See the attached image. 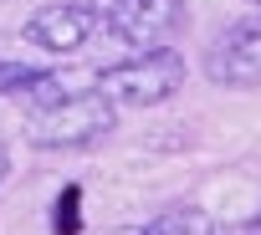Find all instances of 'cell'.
<instances>
[{
	"instance_id": "52a82bcc",
	"label": "cell",
	"mask_w": 261,
	"mask_h": 235,
	"mask_svg": "<svg viewBox=\"0 0 261 235\" xmlns=\"http://www.w3.org/2000/svg\"><path fill=\"white\" fill-rule=\"evenodd\" d=\"M51 230H57V235H77V230H82V189H77V184L62 189V199H57V210H51Z\"/></svg>"
},
{
	"instance_id": "ba28073f",
	"label": "cell",
	"mask_w": 261,
	"mask_h": 235,
	"mask_svg": "<svg viewBox=\"0 0 261 235\" xmlns=\"http://www.w3.org/2000/svg\"><path fill=\"white\" fill-rule=\"evenodd\" d=\"M36 67H21V62H6V56H0V97H16V87L31 77Z\"/></svg>"
},
{
	"instance_id": "3957f363",
	"label": "cell",
	"mask_w": 261,
	"mask_h": 235,
	"mask_svg": "<svg viewBox=\"0 0 261 235\" xmlns=\"http://www.w3.org/2000/svg\"><path fill=\"white\" fill-rule=\"evenodd\" d=\"M205 72H210V82H220V87H261V21L230 26V31L210 46Z\"/></svg>"
},
{
	"instance_id": "8992f818",
	"label": "cell",
	"mask_w": 261,
	"mask_h": 235,
	"mask_svg": "<svg viewBox=\"0 0 261 235\" xmlns=\"http://www.w3.org/2000/svg\"><path fill=\"white\" fill-rule=\"evenodd\" d=\"M139 235H215V220L205 210H195V204H174L159 220H149Z\"/></svg>"
},
{
	"instance_id": "7a4b0ae2",
	"label": "cell",
	"mask_w": 261,
	"mask_h": 235,
	"mask_svg": "<svg viewBox=\"0 0 261 235\" xmlns=\"http://www.w3.org/2000/svg\"><path fill=\"white\" fill-rule=\"evenodd\" d=\"M97 87H102L113 102H134V107L169 102V97L185 87V56L169 51V46H149V51L134 56V62L102 67V72H97Z\"/></svg>"
},
{
	"instance_id": "277c9868",
	"label": "cell",
	"mask_w": 261,
	"mask_h": 235,
	"mask_svg": "<svg viewBox=\"0 0 261 235\" xmlns=\"http://www.w3.org/2000/svg\"><path fill=\"white\" fill-rule=\"evenodd\" d=\"M108 26L134 46H159L185 26V0H113Z\"/></svg>"
},
{
	"instance_id": "30bf717a",
	"label": "cell",
	"mask_w": 261,
	"mask_h": 235,
	"mask_svg": "<svg viewBox=\"0 0 261 235\" xmlns=\"http://www.w3.org/2000/svg\"><path fill=\"white\" fill-rule=\"evenodd\" d=\"M246 235H261V225H256V230H246Z\"/></svg>"
},
{
	"instance_id": "6da1fadb",
	"label": "cell",
	"mask_w": 261,
	"mask_h": 235,
	"mask_svg": "<svg viewBox=\"0 0 261 235\" xmlns=\"http://www.w3.org/2000/svg\"><path fill=\"white\" fill-rule=\"evenodd\" d=\"M113 128H118V107L102 87L97 92H62L57 102L26 112V138L36 149H82V143L108 138Z\"/></svg>"
},
{
	"instance_id": "9c48e42d",
	"label": "cell",
	"mask_w": 261,
	"mask_h": 235,
	"mask_svg": "<svg viewBox=\"0 0 261 235\" xmlns=\"http://www.w3.org/2000/svg\"><path fill=\"white\" fill-rule=\"evenodd\" d=\"M6 174H11V149L0 143V184H6Z\"/></svg>"
},
{
	"instance_id": "5b68a950",
	"label": "cell",
	"mask_w": 261,
	"mask_h": 235,
	"mask_svg": "<svg viewBox=\"0 0 261 235\" xmlns=\"http://www.w3.org/2000/svg\"><path fill=\"white\" fill-rule=\"evenodd\" d=\"M92 36V11L82 6V0H62V6H41L31 21H26V41H36L41 51H77L82 41Z\"/></svg>"
}]
</instances>
